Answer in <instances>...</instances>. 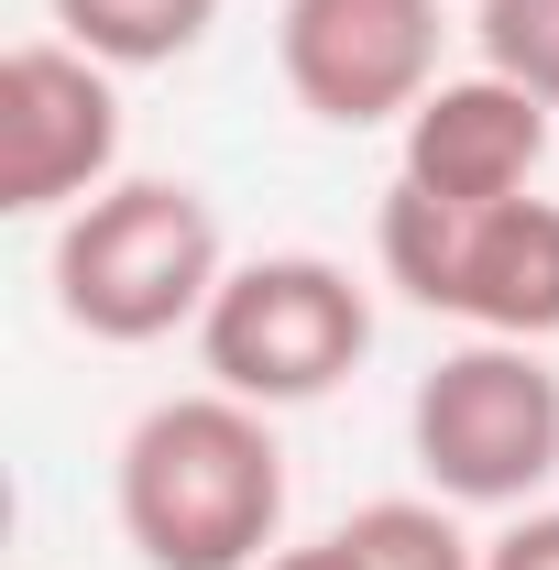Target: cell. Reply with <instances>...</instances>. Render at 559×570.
I'll use <instances>...</instances> for the list:
<instances>
[{
  "mask_svg": "<svg viewBox=\"0 0 559 570\" xmlns=\"http://www.w3.org/2000/svg\"><path fill=\"white\" fill-rule=\"evenodd\" d=\"M110 504L143 570H264L285 538L275 406H242L219 384L143 406L110 472Z\"/></svg>",
  "mask_w": 559,
  "mask_h": 570,
  "instance_id": "obj_1",
  "label": "cell"
},
{
  "mask_svg": "<svg viewBox=\"0 0 559 570\" xmlns=\"http://www.w3.org/2000/svg\"><path fill=\"white\" fill-rule=\"evenodd\" d=\"M56 318L110 341V352H143V341H176L209 318L219 275V209L187 187V176H110L88 209L56 219Z\"/></svg>",
  "mask_w": 559,
  "mask_h": 570,
  "instance_id": "obj_2",
  "label": "cell"
},
{
  "mask_svg": "<svg viewBox=\"0 0 559 570\" xmlns=\"http://www.w3.org/2000/svg\"><path fill=\"white\" fill-rule=\"evenodd\" d=\"M373 253L384 285L428 307V318H461L472 341H559V198H428V187H384L373 209Z\"/></svg>",
  "mask_w": 559,
  "mask_h": 570,
  "instance_id": "obj_3",
  "label": "cell"
},
{
  "mask_svg": "<svg viewBox=\"0 0 559 570\" xmlns=\"http://www.w3.org/2000/svg\"><path fill=\"white\" fill-rule=\"evenodd\" d=\"M406 450L461 515H527L559 472V373L538 341H461L406 395Z\"/></svg>",
  "mask_w": 559,
  "mask_h": 570,
  "instance_id": "obj_4",
  "label": "cell"
},
{
  "mask_svg": "<svg viewBox=\"0 0 559 570\" xmlns=\"http://www.w3.org/2000/svg\"><path fill=\"white\" fill-rule=\"evenodd\" d=\"M362 352H373V296L330 253H253V264H231L209 318H198L209 384L242 395V406H275V417L341 395L362 373Z\"/></svg>",
  "mask_w": 559,
  "mask_h": 570,
  "instance_id": "obj_5",
  "label": "cell"
},
{
  "mask_svg": "<svg viewBox=\"0 0 559 570\" xmlns=\"http://www.w3.org/2000/svg\"><path fill=\"white\" fill-rule=\"evenodd\" d=\"M121 176V67L33 33L0 56V209L67 219Z\"/></svg>",
  "mask_w": 559,
  "mask_h": 570,
  "instance_id": "obj_6",
  "label": "cell"
},
{
  "mask_svg": "<svg viewBox=\"0 0 559 570\" xmlns=\"http://www.w3.org/2000/svg\"><path fill=\"white\" fill-rule=\"evenodd\" d=\"M275 67L307 121L384 132L439 88V0H285Z\"/></svg>",
  "mask_w": 559,
  "mask_h": 570,
  "instance_id": "obj_7",
  "label": "cell"
},
{
  "mask_svg": "<svg viewBox=\"0 0 559 570\" xmlns=\"http://www.w3.org/2000/svg\"><path fill=\"white\" fill-rule=\"evenodd\" d=\"M395 132H406V154H395L406 187L493 209V198H527L538 187V165H549V99H527L516 77L472 67V77H439Z\"/></svg>",
  "mask_w": 559,
  "mask_h": 570,
  "instance_id": "obj_8",
  "label": "cell"
},
{
  "mask_svg": "<svg viewBox=\"0 0 559 570\" xmlns=\"http://www.w3.org/2000/svg\"><path fill=\"white\" fill-rule=\"evenodd\" d=\"M56 11V33H67L77 56H99V67H176V56H198L219 22V0H45Z\"/></svg>",
  "mask_w": 559,
  "mask_h": 570,
  "instance_id": "obj_9",
  "label": "cell"
},
{
  "mask_svg": "<svg viewBox=\"0 0 559 570\" xmlns=\"http://www.w3.org/2000/svg\"><path fill=\"white\" fill-rule=\"evenodd\" d=\"M330 538L351 549V570H483V538H461V504L439 494H373Z\"/></svg>",
  "mask_w": 559,
  "mask_h": 570,
  "instance_id": "obj_10",
  "label": "cell"
},
{
  "mask_svg": "<svg viewBox=\"0 0 559 570\" xmlns=\"http://www.w3.org/2000/svg\"><path fill=\"white\" fill-rule=\"evenodd\" d=\"M472 45L493 77H516L527 99L559 110V0H472Z\"/></svg>",
  "mask_w": 559,
  "mask_h": 570,
  "instance_id": "obj_11",
  "label": "cell"
},
{
  "mask_svg": "<svg viewBox=\"0 0 559 570\" xmlns=\"http://www.w3.org/2000/svg\"><path fill=\"white\" fill-rule=\"evenodd\" d=\"M483 570H559V504H527L504 538H483Z\"/></svg>",
  "mask_w": 559,
  "mask_h": 570,
  "instance_id": "obj_12",
  "label": "cell"
},
{
  "mask_svg": "<svg viewBox=\"0 0 559 570\" xmlns=\"http://www.w3.org/2000/svg\"><path fill=\"white\" fill-rule=\"evenodd\" d=\"M264 570H351V549H341V538H307V549H275Z\"/></svg>",
  "mask_w": 559,
  "mask_h": 570,
  "instance_id": "obj_13",
  "label": "cell"
}]
</instances>
